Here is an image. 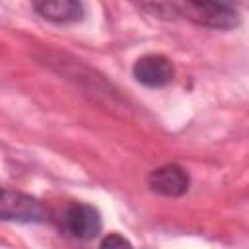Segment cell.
Instances as JSON below:
<instances>
[{"mask_svg": "<svg viewBox=\"0 0 249 249\" xmlns=\"http://www.w3.org/2000/svg\"><path fill=\"white\" fill-rule=\"evenodd\" d=\"M177 16H185L195 23L208 27H233L239 21V16L233 8L226 4H210V2H187L173 4Z\"/></svg>", "mask_w": 249, "mask_h": 249, "instance_id": "cell-1", "label": "cell"}, {"mask_svg": "<svg viewBox=\"0 0 249 249\" xmlns=\"http://www.w3.org/2000/svg\"><path fill=\"white\" fill-rule=\"evenodd\" d=\"M0 214L4 220L16 222H43L47 218V208L33 196L16 193V191H2L0 198Z\"/></svg>", "mask_w": 249, "mask_h": 249, "instance_id": "cell-2", "label": "cell"}, {"mask_svg": "<svg viewBox=\"0 0 249 249\" xmlns=\"http://www.w3.org/2000/svg\"><path fill=\"white\" fill-rule=\"evenodd\" d=\"M64 228L78 239H93L101 230V216L89 204H72L64 212Z\"/></svg>", "mask_w": 249, "mask_h": 249, "instance_id": "cell-3", "label": "cell"}, {"mask_svg": "<svg viewBox=\"0 0 249 249\" xmlns=\"http://www.w3.org/2000/svg\"><path fill=\"white\" fill-rule=\"evenodd\" d=\"M134 78L148 88L167 86L173 78V64L161 54H146L136 60Z\"/></svg>", "mask_w": 249, "mask_h": 249, "instance_id": "cell-4", "label": "cell"}, {"mask_svg": "<svg viewBox=\"0 0 249 249\" xmlns=\"http://www.w3.org/2000/svg\"><path fill=\"white\" fill-rule=\"evenodd\" d=\"M148 185L158 195L181 196L189 189V175L179 165H161L150 173Z\"/></svg>", "mask_w": 249, "mask_h": 249, "instance_id": "cell-5", "label": "cell"}, {"mask_svg": "<svg viewBox=\"0 0 249 249\" xmlns=\"http://www.w3.org/2000/svg\"><path fill=\"white\" fill-rule=\"evenodd\" d=\"M33 8L49 21L56 23H68V21H80L84 16L82 4L74 0H41L35 2Z\"/></svg>", "mask_w": 249, "mask_h": 249, "instance_id": "cell-6", "label": "cell"}, {"mask_svg": "<svg viewBox=\"0 0 249 249\" xmlns=\"http://www.w3.org/2000/svg\"><path fill=\"white\" fill-rule=\"evenodd\" d=\"M99 249H132V245L119 233H109L103 237Z\"/></svg>", "mask_w": 249, "mask_h": 249, "instance_id": "cell-7", "label": "cell"}]
</instances>
